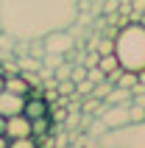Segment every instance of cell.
Wrapping results in <instances>:
<instances>
[{"label":"cell","mask_w":145,"mask_h":148,"mask_svg":"<svg viewBox=\"0 0 145 148\" xmlns=\"http://www.w3.org/2000/svg\"><path fill=\"white\" fill-rule=\"evenodd\" d=\"M72 23L75 0H0V31L17 39H42Z\"/></svg>","instance_id":"1"},{"label":"cell","mask_w":145,"mask_h":148,"mask_svg":"<svg viewBox=\"0 0 145 148\" xmlns=\"http://www.w3.org/2000/svg\"><path fill=\"white\" fill-rule=\"evenodd\" d=\"M112 53L117 56L123 70L140 73L145 67V23L140 20H129L123 23L112 36Z\"/></svg>","instance_id":"2"},{"label":"cell","mask_w":145,"mask_h":148,"mask_svg":"<svg viewBox=\"0 0 145 148\" xmlns=\"http://www.w3.org/2000/svg\"><path fill=\"white\" fill-rule=\"evenodd\" d=\"M98 148H145V123H126L106 129L98 137Z\"/></svg>","instance_id":"3"},{"label":"cell","mask_w":145,"mask_h":148,"mask_svg":"<svg viewBox=\"0 0 145 148\" xmlns=\"http://www.w3.org/2000/svg\"><path fill=\"white\" fill-rule=\"evenodd\" d=\"M103 129H117V126H126L131 123L129 120V106H123V103H106V112L98 117Z\"/></svg>","instance_id":"4"},{"label":"cell","mask_w":145,"mask_h":148,"mask_svg":"<svg viewBox=\"0 0 145 148\" xmlns=\"http://www.w3.org/2000/svg\"><path fill=\"white\" fill-rule=\"evenodd\" d=\"M42 42H45V50H48V53H67V50L72 48V36L67 34V28H59V31L45 34Z\"/></svg>","instance_id":"5"},{"label":"cell","mask_w":145,"mask_h":148,"mask_svg":"<svg viewBox=\"0 0 145 148\" xmlns=\"http://www.w3.org/2000/svg\"><path fill=\"white\" fill-rule=\"evenodd\" d=\"M31 134V117H25L23 112L6 117V137L14 140V137H28Z\"/></svg>","instance_id":"6"},{"label":"cell","mask_w":145,"mask_h":148,"mask_svg":"<svg viewBox=\"0 0 145 148\" xmlns=\"http://www.w3.org/2000/svg\"><path fill=\"white\" fill-rule=\"evenodd\" d=\"M23 103H25V95L8 92L6 87L0 90V115L3 117H11V115H17V112H23Z\"/></svg>","instance_id":"7"},{"label":"cell","mask_w":145,"mask_h":148,"mask_svg":"<svg viewBox=\"0 0 145 148\" xmlns=\"http://www.w3.org/2000/svg\"><path fill=\"white\" fill-rule=\"evenodd\" d=\"M23 115L25 117H31V120H36V117H45L50 115V109H48V101L39 98V95H25V103H23Z\"/></svg>","instance_id":"8"},{"label":"cell","mask_w":145,"mask_h":148,"mask_svg":"<svg viewBox=\"0 0 145 148\" xmlns=\"http://www.w3.org/2000/svg\"><path fill=\"white\" fill-rule=\"evenodd\" d=\"M106 103H123V106H129L131 103V90H126V87H117V84H112V90L106 92Z\"/></svg>","instance_id":"9"},{"label":"cell","mask_w":145,"mask_h":148,"mask_svg":"<svg viewBox=\"0 0 145 148\" xmlns=\"http://www.w3.org/2000/svg\"><path fill=\"white\" fill-rule=\"evenodd\" d=\"M3 87H6L8 92H17V95H28V90H31V84H28L25 75H8Z\"/></svg>","instance_id":"10"},{"label":"cell","mask_w":145,"mask_h":148,"mask_svg":"<svg viewBox=\"0 0 145 148\" xmlns=\"http://www.w3.org/2000/svg\"><path fill=\"white\" fill-rule=\"evenodd\" d=\"M98 67H101L103 73H112V70H117V67H120V62H117V56H114V53H103V56H98Z\"/></svg>","instance_id":"11"},{"label":"cell","mask_w":145,"mask_h":148,"mask_svg":"<svg viewBox=\"0 0 145 148\" xmlns=\"http://www.w3.org/2000/svg\"><path fill=\"white\" fill-rule=\"evenodd\" d=\"M8 148H39V140L28 134V137H14V140H8Z\"/></svg>","instance_id":"12"},{"label":"cell","mask_w":145,"mask_h":148,"mask_svg":"<svg viewBox=\"0 0 145 148\" xmlns=\"http://www.w3.org/2000/svg\"><path fill=\"white\" fill-rule=\"evenodd\" d=\"M84 78H87L92 87H98V84H103V81H106V73H103V70H101L98 64H92L87 73H84Z\"/></svg>","instance_id":"13"},{"label":"cell","mask_w":145,"mask_h":148,"mask_svg":"<svg viewBox=\"0 0 145 148\" xmlns=\"http://www.w3.org/2000/svg\"><path fill=\"white\" fill-rule=\"evenodd\" d=\"M129 120L131 123H145V106L142 103H137V101L129 103Z\"/></svg>","instance_id":"14"},{"label":"cell","mask_w":145,"mask_h":148,"mask_svg":"<svg viewBox=\"0 0 145 148\" xmlns=\"http://www.w3.org/2000/svg\"><path fill=\"white\" fill-rule=\"evenodd\" d=\"M112 36H106L103 42H95V48H98V53H101V56H103V53H112Z\"/></svg>","instance_id":"15"},{"label":"cell","mask_w":145,"mask_h":148,"mask_svg":"<svg viewBox=\"0 0 145 148\" xmlns=\"http://www.w3.org/2000/svg\"><path fill=\"white\" fill-rule=\"evenodd\" d=\"M137 81H140V84H142V87H145V67H142V70H140V73H137Z\"/></svg>","instance_id":"16"},{"label":"cell","mask_w":145,"mask_h":148,"mask_svg":"<svg viewBox=\"0 0 145 148\" xmlns=\"http://www.w3.org/2000/svg\"><path fill=\"white\" fill-rule=\"evenodd\" d=\"M0 148H8V137L6 134H0Z\"/></svg>","instance_id":"17"},{"label":"cell","mask_w":145,"mask_h":148,"mask_svg":"<svg viewBox=\"0 0 145 148\" xmlns=\"http://www.w3.org/2000/svg\"><path fill=\"white\" fill-rule=\"evenodd\" d=\"M0 134H6V117L0 115Z\"/></svg>","instance_id":"18"},{"label":"cell","mask_w":145,"mask_h":148,"mask_svg":"<svg viewBox=\"0 0 145 148\" xmlns=\"http://www.w3.org/2000/svg\"><path fill=\"white\" fill-rule=\"evenodd\" d=\"M3 84H6V75H0V90H3Z\"/></svg>","instance_id":"19"}]
</instances>
